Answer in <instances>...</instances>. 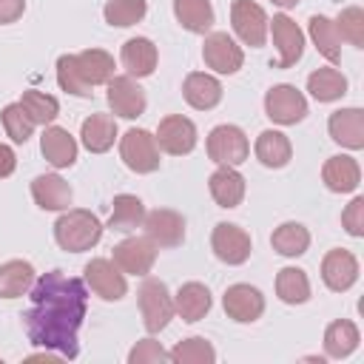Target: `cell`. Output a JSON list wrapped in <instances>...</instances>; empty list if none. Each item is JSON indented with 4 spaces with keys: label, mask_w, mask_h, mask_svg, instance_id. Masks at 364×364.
Listing matches in <instances>:
<instances>
[{
    "label": "cell",
    "mask_w": 364,
    "mask_h": 364,
    "mask_svg": "<svg viewBox=\"0 0 364 364\" xmlns=\"http://www.w3.org/2000/svg\"><path fill=\"white\" fill-rule=\"evenodd\" d=\"M85 284L60 270L43 273L31 284L34 307L23 316L28 341L46 350H57L63 358H77V330L85 318Z\"/></svg>",
    "instance_id": "6da1fadb"
},
{
    "label": "cell",
    "mask_w": 364,
    "mask_h": 364,
    "mask_svg": "<svg viewBox=\"0 0 364 364\" xmlns=\"http://www.w3.org/2000/svg\"><path fill=\"white\" fill-rule=\"evenodd\" d=\"M54 239L63 250L68 253H82L91 250L102 239V222L82 208H68L57 222H54Z\"/></svg>",
    "instance_id": "7a4b0ae2"
},
{
    "label": "cell",
    "mask_w": 364,
    "mask_h": 364,
    "mask_svg": "<svg viewBox=\"0 0 364 364\" xmlns=\"http://www.w3.org/2000/svg\"><path fill=\"white\" fill-rule=\"evenodd\" d=\"M139 313L148 333H159L168 327L173 316V296L168 293V284L162 279H145L139 284Z\"/></svg>",
    "instance_id": "3957f363"
},
{
    "label": "cell",
    "mask_w": 364,
    "mask_h": 364,
    "mask_svg": "<svg viewBox=\"0 0 364 364\" xmlns=\"http://www.w3.org/2000/svg\"><path fill=\"white\" fill-rule=\"evenodd\" d=\"M119 156L134 173H154L159 168V145L151 131L131 128L119 139Z\"/></svg>",
    "instance_id": "277c9868"
},
{
    "label": "cell",
    "mask_w": 364,
    "mask_h": 364,
    "mask_svg": "<svg viewBox=\"0 0 364 364\" xmlns=\"http://www.w3.org/2000/svg\"><path fill=\"white\" fill-rule=\"evenodd\" d=\"M250 154V142L239 125H216L208 134V156L219 165H242Z\"/></svg>",
    "instance_id": "5b68a950"
},
{
    "label": "cell",
    "mask_w": 364,
    "mask_h": 364,
    "mask_svg": "<svg viewBox=\"0 0 364 364\" xmlns=\"http://www.w3.org/2000/svg\"><path fill=\"white\" fill-rule=\"evenodd\" d=\"M264 114L279 125H296L307 114V100L296 85H273L264 94Z\"/></svg>",
    "instance_id": "8992f818"
},
{
    "label": "cell",
    "mask_w": 364,
    "mask_h": 364,
    "mask_svg": "<svg viewBox=\"0 0 364 364\" xmlns=\"http://www.w3.org/2000/svg\"><path fill=\"white\" fill-rule=\"evenodd\" d=\"M230 23L239 40L250 48H262L267 40V14L253 0H233L230 6Z\"/></svg>",
    "instance_id": "52a82bcc"
},
{
    "label": "cell",
    "mask_w": 364,
    "mask_h": 364,
    "mask_svg": "<svg viewBox=\"0 0 364 364\" xmlns=\"http://www.w3.org/2000/svg\"><path fill=\"white\" fill-rule=\"evenodd\" d=\"M156 245L148 239V236H128L122 239L119 245H114V264L122 270V273H131V276H148L154 262H156Z\"/></svg>",
    "instance_id": "ba28073f"
},
{
    "label": "cell",
    "mask_w": 364,
    "mask_h": 364,
    "mask_svg": "<svg viewBox=\"0 0 364 364\" xmlns=\"http://www.w3.org/2000/svg\"><path fill=\"white\" fill-rule=\"evenodd\" d=\"M267 28H270L273 43L279 48V60L273 63V68L296 65L301 60V54H304V31L287 14H273V20H267Z\"/></svg>",
    "instance_id": "9c48e42d"
},
{
    "label": "cell",
    "mask_w": 364,
    "mask_h": 364,
    "mask_svg": "<svg viewBox=\"0 0 364 364\" xmlns=\"http://www.w3.org/2000/svg\"><path fill=\"white\" fill-rule=\"evenodd\" d=\"M202 60L216 74H236L245 63V51L236 46V40L228 31H210L202 46Z\"/></svg>",
    "instance_id": "30bf717a"
},
{
    "label": "cell",
    "mask_w": 364,
    "mask_h": 364,
    "mask_svg": "<svg viewBox=\"0 0 364 364\" xmlns=\"http://www.w3.org/2000/svg\"><path fill=\"white\" fill-rule=\"evenodd\" d=\"M210 247L216 253L219 262L225 264H245L253 245H250V236L245 228L239 225H230V222H219L210 233Z\"/></svg>",
    "instance_id": "8fae6325"
},
{
    "label": "cell",
    "mask_w": 364,
    "mask_h": 364,
    "mask_svg": "<svg viewBox=\"0 0 364 364\" xmlns=\"http://www.w3.org/2000/svg\"><path fill=\"white\" fill-rule=\"evenodd\" d=\"M154 139H156L159 151H165L171 156H182L196 148V125L182 114H171V117L159 119Z\"/></svg>",
    "instance_id": "7c38bea8"
},
{
    "label": "cell",
    "mask_w": 364,
    "mask_h": 364,
    "mask_svg": "<svg viewBox=\"0 0 364 364\" xmlns=\"http://www.w3.org/2000/svg\"><path fill=\"white\" fill-rule=\"evenodd\" d=\"M82 273H85V284H88L102 301H119V299L125 296V290H128L122 270H119L111 259H91V262L82 267Z\"/></svg>",
    "instance_id": "4fadbf2b"
},
{
    "label": "cell",
    "mask_w": 364,
    "mask_h": 364,
    "mask_svg": "<svg viewBox=\"0 0 364 364\" xmlns=\"http://www.w3.org/2000/svg\"><path fill=\"white\" fill-rule=\"evenodd\" d=\"M105 85H108V108H111L117 117H122V119H136V117H142L148 100H145V91L139 88V82H136L134 77H128V74L111 77Z\"/></svg>",
    "instance_id": "5bb4252c"
},
{
    "label": "cell",
    "mask_w": 364,
    "mask_h": 364,
    "mask_svg": "<svg viewBox=\"0 0 364 364\" xmlns=\"http://www.w3.org/2000/svg\"><path fill=\"white\" fill-rule=\"evenodd\" d=\"M142 228H145V236L156 247H176L185 239V219H182V213H176L171 208H156V210L145 213Z\"/></svg>",
    "instance_id": "9a60e30c"
},
{
    "label": "cell",
    "mask_w": 364,
    "mask_h": 364,
    "mask_svg": "<svg viewBox=\"0 0 364 364\" xmlns=\"http://www.w3.org/2000/svg\"><path fill=\"white\" fill-rule=\"evenodd\" d=\"M222 304L225 313L239 324H250L264 313V296L250 284H230L222 296Z\"/></svg>",
    "instance_id": "2e32d148"
},
{
    "label": "cell",
    "mask_w": 364,
    "mask_h": 364,
    "mask_svg": "<svg viewBox=\"0 0 364 364\" xmlns=\"http://www.w3.org/2000/svg\"><path fill=\"white\" fill-rule=\"evenodd\" d=\"M321 279L336 293L350 290L355 284V279H358V262H355V256L350 250H344V247L327 250V256L321 259Z\"/></svg>",
    "instance_id": "e0dca14e"
},
{
    "label": "cell",
    "mask_w": 364,
    "mask_h": 364,
    "mask_svg": "<svg viewBox=\"0 0 364 364\" xmlns=\"http://www.w3.org/2000/svg\"><path fill=\"white\" fill-rule=\"evenodd\" d=\"M327 131L330 136L350 148V151H358L364 148V111L361 108H341V111H333L330 119H327Z\"/></svg>",
    "instance_id": "ac0fdd59"
},
{
    "label": "cell",
    "mask_w": 364,
    "mask_h": 364,
    "mask_svg": "<svg viewBox=\"0 0 364 364\" xmlns=\"http://www.w3.org/2000/svg\"><path fill=\"white\" fill-rule=\"evenodd\" d=\"M182 97L196 111H210L222 100V82L205 71H191L182 82Z\"/></svg>",
    "instance_id": "d6986e66"
},
{
    "label": "cell",
    "mask_w": 364,
    "mask_h": 364,
    "mask_svg": "<svg viewBox=\"0 0 364 364\" xmlns=\"http://www.w3.org/2000/svg\"><path fill=\"white\" fill-rule=\"evenodd\" d=\"M40 151L48 165L54 168H71L77 162V139L68 134V128L48 125L40 136Z\"/></svg>",
    "instance_id": "ffe728a7"
},
{
    "label": "cell",
    "mask_w": 364,
    "mask_h": 364,
    "mask_svg": "<svg viewBox=\"0 0 364 364\" xmlns=\"http://www.w3.org/2000/svg\"><path fill=\"white\" fill-rule=\"evenodd\" d=\"M71 196V185L57 173H40L31 182V199L43 210H68Z\"/></svg>",
    "instance_id": "44dd1931"
},
{
    "label": "cell",
    "mask_w": 364,
    "mask_h": 364,
    "mask_svg": "<svg viewBox=\"0 0 364 364\" xmlns=\"http://www.w3.org/2000/svg\"><path fill=\"white\" fill-rule=\"evenodd\" d=\"M321 179L333 193H353L358 188V182H361V168H358V162L353 156L336 154V156H330L324 162Z\"/></svg>",
    "instance_id": "7402d4cb"
},
{
    "label": "cell",
    "mask_w": 364,
    "mask_h": 364,
    "mask_svg": "<svg viewBox=\"0 0 364 364\" xmlns=\"http://www.w3.org/2000/svg\"><path fill=\"white\" fill-rule=\"evenodd\" d=\"M210 196L219 208H236L245 199V176L233 165H219L208 179Z\"/></svg>",
    "instance_id": "603a6c76"
},
{
    "label": "cell",
    "mask_w": 364,
    "mask_h": 364,
    "mask_svg": "<svg viewBox=\"0 0 364 364\" xmlns=\"http://www.w3.org/2000/svg\"><path fill=\"white\" fill-rule=\"evenodd\" d=\"M213 299L210 290L202 282H185L173 296V313H179L182 321H199L210 310Z\"/></svg>",
    "instance_id": "cb8c5ba5"
},
{
    "label": "cell",
    "mask_w": 364,
    "mask_h": 364,
    "mask_svg": "<svg viewBox=\"0 0 364 364\" xmlns=\"http://www.w3.org/2000/svg\"><path fill=\"white\" fill-rule=\"evenodd\" d=\"M122 65L128 77H151L156 68V46L148 37H131L122 46Z\"/></svg>",
    "instance_id": "d4e9b609"
},
{
    "label": "cell",
    "mask_w": 364,
    "mask_h": 364,
    "mask_svg": "<svg viewBox=\"0 0 364 364\" xmlns=\"http://www.w3.org/2000/svg\"><path fill=\"white\" fill-rule=\"evenodd\" d=\"M80 139L91 154H105L117 139V119L111 114H91L82 119Z\"/></svg>",
    "instance_id": "484cf974"
},
{
    "label": "cell",
    "mask_w": 364,
    "mask_h": 364,
    "mask_svg": "<svg viewBox=\"0 0 364 364\" xmlns=\"http://www.w3.org/2000/svg\"><path fill=\"white\" fill-rule=\"evenodd\" d=\"M290 156H293V145L282 131L267 128L256 136V159L264 168H284L290 162Z\"/></svg>",
    "instance_id": "4316f807"
},
{
    "label": "cell",
    "mask_w": 364,
    "mask_h": 364,
    "mask_svg": "<svg viewBox=\"0 0 364 364\" xmlns=\"http://www.w3.org/2000/svg\"><path fill=\"white\" fill-rule=\"evenodd\" d=\"M34 284V267L31 262L11 259L0 264V299H20Z\"/></svg>",
    "instance_id": "83f0119b"
},
{
    "label": "cell",
    "mask_w": 364,
    "mask_h": 364,
    "mask_svg": "<svg viewBox=\"0 0 364 364\" xmlns=\"http://www.w3.org/2000/svg\"><path fill=\"white\" fill-rule=\"evenodd\" d=\"M80 77L94 88V85H105L114 77V57L102 48H85L80 54H74Z\"/></svg>",
    "instance_id": "f1b7e54d"
},
{
    "label": "cell",
    "mask_w": 364,
    "mask_h": 364,
    "mask_svg": "<svg viewBox=\"0 0 364 364\" xmlns=\"http://www.w3.org/2000/svg\"><path fill=\"white\" fill-rule=\"evenodd\" d=\"M358 341H361L358 327L350 318H336L324 330V353H327V358H347L358 347Z\"/></svg>",
    "instance_id": "f546056e"
},
{
    "label": "cell",
    "mask_w": 364,
    "mask_h": 364,
    "mask_svg": "<svg viewBox=\"0 0 364 364\" xmlns=\"http://www.w3.org/2000/svg\"><path fill=\"white\" fill-rule=\"evenodd\" d=\"M173 14H176L179 26L193 34H208L213 26L210 0H173Z\"/></svg>",
    "instance_id": "4dcf8cb0"
},
{
    "label": "cell",
    "mask_w": 364,
    "mask_h": 364,
    "mask_svg": "<svg viewBox=\"0 0 364 364\" xmlns=\"http://www.w3.org/2000/svg\"><path fill=\"white\" fill-rule=\"evenodd\" d=\"M307 91L318 100V102H333V100H341L347 94V77L327 65V68H316L310 77H307Z\"/></svg>",
    "instance_id": "1f68e13d"
},
{
    "label": "cell",
    "mask_w": 364,
    "mask_h": 364,
    "mask_svg": "<svg viewBox=\"0 0 364 364\" xmlns=\"http://www.w3.org/2000/svg\"><path fill=\"white\" fill-rule=\"evenodd\" d=\"M145 219V205L139 196H131V193H119L114 196V208H111V216H108V228L111 230H134L139 228Z\"/></svg>",
    "instance_id": "d6a6232c"
},
{
    "label": "cell",
    "mask_w": 364,
    "mask_h": 364,
    "mask_svg": "<svg viewBox=\"0 0 364 364\" xmlns=\"http://www.w3.org/2000/svg\"><path fill=\"white\" fill-rule=\"evenodd\" d=\"M310 37L318 48L321 57H327L330 63H338L341 60V34L336 28V23L324 14H313L310 17Z\"/></svg>",
    "instance_id": "836d02e7"
},
{
    "label": "cell",
    "mask_w": 364,
    "mask_h": 364,
    "mask_svg": "<svg viewBox=\"0 0 364 364\" xmlns=\"http://www.w3.org/2000/svg\"><path fill=\"white\" fill-rule=\"evenodd\" d=\"M276 296L284 304H304L310 299V282L301 267H282L276 276Z\"/></svg>",
    "instance_id": "e575fe53"
},
{
    "label": "cell",
    "mask_w": 364,
    "mask_h": 364,
    "mask_svg": "<svg viewBox=\"0 0 364 364\" xmlns=\"http://www.w3.org/2000/svg\"><path fill=\"white\" fill-rule=\"evenodd\" d=\"M270 245H273V250L282 253V256H301V253L310 247V233H307V228L299 225V222H284V225H279V228L273 230Z\"/></svg>",
    "instance_id": "d590c367"
},
{
    "label": "cell",
    "mask_w": 364,
    "mask_h": 364,
    "mask_svg": "<svg viewBox=\"0 0 364 364\" xmlns=\"http://www.w3.org/2000/svg\"><path fill=\"white\" fill-rule=\"evenodd\" d=\"M20 105L26 108V114L31 117L34 125H48V122H54L57 114H60V102H57L51 94H43V91H34V88L23 91Z\"/></svg>",
    "instance_id": "8d00e7d4"
},
{
    "label": "cell",
    "mask_w": 364,
    "mask_h": 364,
    "mask_svg": "<svg viewBox=\"0 0 364 364\" xmlns=\"http://www.w3.org/2000/svg\"><path fill=\"white\" fill-rule=\"evenodd\" d=\"M148 11V3L145 0H108L102 14H105V23L108 26H117V28H128V26H136Z\"/></svg>",
    "instance_id": "74e56055"
},
{
    "label": "cell",
    "mask_w": 364,
    "mask_h": 364,
    "mask_svg": "<svg viewBox=\"0 0 364 364\" xmlns=\"http://www.w3.org/2000/svg\"><path fill=\"white\" fill-rule=\"evenodd\" d=\"M171 361H176V364H213L216 361V350L210 347V341L193 336V338L179 341L171 350Z\"/></svg>",
    "instance_id": "f35d334b"
},
{
    "label": "cell",
    "mask_w": 364,
    "mask_h": 364,
    "mask_svg": "<svg viewBox=\"0 0 364 364\" xmlns=\"http://www.w3.org/2000/svg\"><path fill=\"white\" fill-rule=\"evenodd\" d=\"M57 82H60L63 91H68L74 97H91V85L80 77V68H77L74 54H63L57 60Z\"/></svg>",
    "instance_id": "ab89813d"
},
{
    "label": "cell",
    "mask_w": 364,
    "mask_h": 364,
    "mask_svg": "<svg viewBox=\"0 0 364 364\" xmlns=\"http://www.w3.org/2000/svg\"><path fill=\"white\" fill-rule=\"evenodd\" d=\"M0 119H3V128H6V134L11 136V142H20V145H23V142L31 136V131H34V122H31V117L26 114V108H23L20 102L6 105L3 114H0Z\"/></svg>",
    "instance_id": "60d3db41"
},
{
    "label": "cell",
    "mask_w": 364,
    "mask_h": 364,
    "mask_svg": "<svg viewBox=\"0 0 364 364\" xmlns=\"http://www.w3.org/2000/svg\"><path fill=\"white\" fill-rule=\"evenodd\" d=\"M336 28L341 34V40L353 43L355 48H364V11L358 6H347L341 9L338 20H336Z\"/></svg>",
    "instance_id": "b9f144b4"
},
{
    "label": "cell",
    "mask_w": 364,
    "mask_h": 364,
    "mask_svg": "<svg viewBox=\"0 0 364 364\" xmlns=\"http://www.w3.org/2000/svg\"><path fill=\"white\" fill-rule=\"evenodd\" d=\"M156 361H171V353L154 338L136 341V347L128 353V364H156Z\"/></svg>",
    "instance_id": "7bdbcfd3"
},
{
    "label": "cell",
    "mask_w": 364,
    "mask_h": 364,
    "mask_svg": "<svg viewBox=\"0 0 364 364\" xmlns=\"http://www.w3.org/2000/svg\"><path fill=\"white\" fill-rule=\"evenodd\" d=\"M341 225H344V230H347L350 236H364V199H361V196H355V199L344 208Z\"/></svg>",
    "instance_id": "ee69618b"
},
{
    "label": "cell",
    "mask_w": 364,
    "mask_h": 364,
    "mask_svg": "<svg viewBox=\"0 0 364 364\" xmlns=\"http://www.w3.org/2000/svg\"><path fill=\"white\" fill-rule=\"evenodd\" d=\"M26 11V0H0V26L20 20Z\"/></svg>",
    "instance_id": "f6af8a7d"
},
{
    "label": "cell",
    "mask_w": 364,
    "mask_h": 364,
    "mask_svg": "<svg viewBox=\"0 0 364 364\" xmlns=\"http://www.w3.org/2000/svg\"><path fill=\"white\" fill-rule=\"evenodd\" d=\"M14 168H17V156H14V151H11L9 145H3V142H0V179L11 176V173H14Z\"/></svg>",
    "instance_id": "bcb514c9"
},
{
    "label": "cell",
    "mask_w": 364,
    "mask_h": 364,
    "mask_svg": "<svg viewBox=\"0 0 364 364\" xmlns=\"http://www.w3.org/2000/svg\"><path fill=\"white\" fill-rule=\"evenodd\" d=\"M273 3H276V6H282V9H293L299 0H273Z\"/></svg>",
    "instance_id": "7dc6e473"
}]
</instances>
